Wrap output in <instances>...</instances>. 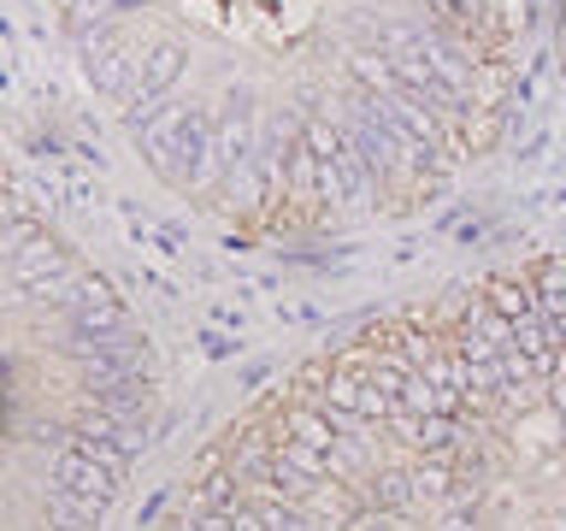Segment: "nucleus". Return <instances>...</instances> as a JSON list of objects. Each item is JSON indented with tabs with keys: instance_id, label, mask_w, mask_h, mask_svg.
I'll use <instances>...</instances> for the list:
<instances>
[{
	"instance_id": "10",
	"label": "nucleus",
	"mask_w": 566,
	"mask_h": 531,
	"mask_svg": "<svg viewBox=\"0 0 566 531\" xmlns=\"http://www.w3.org/2000/svg\"><path fill=\"white\" fill-rule=\"evenodd\" d=\"M478 290H484V301H490V308L502 313V319H513V325H525V319L537 313V290H531V278H525V272H520V278H513V272L484 278Z\"/></svg>"
},
{
	"instance_id": "15",
	"label": "nucleus",
	"mask_w": 566,
	"mask_h": 531,
	"mask_svg": "<svg viewBox=\"0 0 566 531\" xmlns=\"http://www.w3.org/2000/svg\"><path fill=\"white\" fill-rule=\"evenodd\" d=\"M442 490H449V467L437 455H424V467L413 472V496H442Z\"/></svg>"
},
{
	"instance_id": "18",
	"label": "nucleus",
	"mask_w": 566,
	"mask_h": 531,
	"mask_svg": "<svg viewBox=\"0 0 566 531\" xmlns=\"http://www.w3.org/2000/svg\"><path fill=\"white\" fill-rule=\"evenodd\" d=\"M431 531H478V520H472V513H442Z\"/></svg>"
},
{
	"instance_id": "17",
	"label": "nucleus",
	"mask_w": 566,
	"mask_h": 531,
	"mask_svg": "<svg viewBox=\"0 0 566 531\" xmlns=\"http://www.w3.org/2000/svg\"><path fill=\"white\" fill-rule=\"evenodd\" d=\"M201 348L212 354V361H224V354L237 348V343H230V336H219V331H201Z\"/></svg>"
},
{
	"instance_id": "1",
	"label": "nucleus",
	"mask_w": 566,
	"mask_h": 531,
	"mask_svg": "<svg viewBox=\"0 0 566 531\" xmlns=\"http://www.w3.org/2000/svg\"><path fill=\"white\" fill-rule=\"evenodd\" d=\"M254 154H260V118H254V106H248V88H230V106L219 113V131H212V148L207 159L189 171V195H212V189H224V177L237 171V166H254Z\"/></svg>"
},
{
	"instance_id": "11",
	"label": "nucleus",
	"mask_w": 566,
	"mask_h": 531,
	"mask_svg": "<svg viewBox=\"0 0 566 531\" xmlns=\"http://www.w3.org/2000/svg\"><path fill=\"white\" fill-rule=\"evenodd\" d=\"M371 449H378V431L336 437V449H331V478H336V485H354V478H366V472H371Z\"/></svg>"
},
{
	"instance_id": "2",
	"label": "nucleus",
	"mask_w": 566,
	"mask_h": 531,
	"mask_svg": "<svg viewBox=\"0 0 566 531\" xmlns=\"http://www.w3.org/2000/svg\"><path fill=\"white\" fill-rule=\"evenodd\" d=\"M184 65H189L184 42H154L148 48L142 77H136V95H130V106H124V124H130V131H142L148 118H159V106H166V95L177 88V77H184Z\"/></svg>"
},
{
	"instance_id": "7",
	"label": "nucleus",
	"mask_w": 566,
	"mask_h": 531,
	"mask_svg": "<svg viewBox=\"0 0 566 531\" xmlns=\"http://www.w3.org/2000/svg\"><path fill=\"white\" fill-rule=\"evenodd\" d=\"M53 485L71 490V496H83V502L113 508V496H118L124 478H113L95 455H83V449H60V460H53Z\"/></svg>"
},
{
	"instance_id": "20",
	"label": "nucleus",
	"mask_w": 566,
	"mask_h": 531,
	"mask_svg": "<svg viewBox=\"0 0 566 531\" xmlns=\"http://www.w3.org/2000/svg\"><path fill=\"white\" fill-rule=\"evenodd\" d=\"M18 531H48V525H18Z\"/></svg>"
},
{
	"instance_id": "6",
	"label": "nucleus",
	"mask_w": 566,
	"mask_h": 531,
	"mask_svg": "<svg viewBox=\"0 0 566 531\" xmlns=\"http://www.w3.org/2000/svg\"><path fill=\"white\" fill-rule=\"evenodd\" d=\"M189 113H195V101H189V106H159V118H148V124L136 131L142 154H148V166H154L159 177H171V184H177V148H184Z\"/></svg>"
},
{
	"instance_id": "12",
	"label": "nucleus",
	"mask_w": 566,
	"mask_h": 531,
	"mask_svg": "<svg viewBox=\"0 0 566 531\" xmlns=\"http://www.w3.org/2000/svg\"><path fill=\"white\" fill-rule=\"evenodd\" d=\"M336 171H343V184H348V207H371V201H378V166H371L354 142H343Z\"/></svg>"
},
{
	"instance_id": "4",
	"label": "nucleus",
	"mask_w": 566,
	"mask_h": 531,
	"mask_svg": "<svg viewBox=\"0 0 566 531\" xmlns=\"http://www.w3.org/2000/svg\"><path fill=\"white\" fill-rule=\"evenodd\" d=\"M71 361H113L124 372H154V343H148V331H113V336H71L65 343Z\"/></svg>"
},
{
	"instance_id": "9",
	"label": "nucleus",
	"mask_w": 566,
	"mask_h": 531,
	"mask_svg": "<svg viewBox=\"0 0 566 531\" xmlns=\"http://www.w3.org/2000/svg\"><path fill=\"white\" fill-rule=\"evenodd\" d=\"M272 425H277V437H295V442H307V449H318V455L336 449V425L325 419V407H313V402H283V414Z\"/></svg>"
},
{
	"instance_id": "14",
	"label": "nucleus",
	"mask_w": 566,
	"mask_h": 531,
	"mask_svg": "<svg viewBox=\"0 0 566 531\" xmlns=\"http://www.w3.org/2000/svg\"><path fill=\"white\" fill-rule=\"evenodd\" d=\"M371 502L389 508V513H407V508H413V478H407V472H384L378 490H371Z\"/></svg>"
},
{
	"instance_id": "19",
	"label": "nucleus",
	"mask_w": 566,
	"mask_h": 531,
	"mask_svg": "<svg viewBox=\"0 0 566 531\" xmlns=\"http://www.w3.org/2000/svg\"><path fill=\"white\" fill-rule=\"evenodd\" d=\"M60 7H65V12H77V7H83V0H60Z\"/></svg>"
},
{
	"instance_id": "8",
	"label": "nucleus",
	"mask_w": 566,
	"mask_h": 531,
	"mask_svg": "<svg viewBox=\"0 0 566 531\" xmlns=\"http://www.w3.org/2000/svg\"><path fill=\"white\" fill-rule=\"evenodd\" d=\"M230 472L242 478V485H260V478H272V460H277V425H242V431H230Z\"/></svg>"
},
{
	"instance_id": "16",
	"label": "nucleus",
	"mask_w": 566,
	"mask_h": 531,
	"mask_svg": "<svg viewBox=\"0 0 566 531\" xmlns=\"http://www.w3.org/2000/svg\"><path fill=\"white\" fill-rule=\"evenodd\" d=\"M65 195H71V201H77V207L101 201V189H95V184H83V177H71V184H65Z\"/></svg>"
},
{
	"instance_id": "13",
	"label": "nucleus",
	"mask_w": 566,
	"mask_h": 531,
	"mask_svg": "<svg viewBox=\"0 0 566 531\" xmlns=\"http://www.w3.org/2000/svg\"><path fill=\"white\" fill-rule=\"evenodd\" d=\"M318 171H325V159L307 148V136L290 142V201H318Z\"/></svg>"
},
{
	"instance_id": "5",
	"label": "nucleus",
	"mask_w": 566,
	"mask_h": 531,
	"mask_svg": "<svg viewBox=\"0 0 566 531\" xmlns=\"http://www.w3.org/2000/svg\"><path fill=\"white\" fill-rule=\"evenodd\" d=\"M77 53H83V71H88V83H95L101 95H136L130 88V53H124L101 24L88 35H77Z\"/></svg>"
},
{
	"instance_id": "3",
	"label": "nucleus",
	"mask_w": 566,
	"mask_h": 531,
	"mask_svg": "<svg viewBox=\"0 0 566 531\" xmlns=\"http://www.w3.org/2000/svg\"><path fill=\"white\" fill-rule=\"evenodd\" d=\"M65 319H71V336H113V331H130V313L124 301L113 295V283L101 272H83L77 295L65 301Z\"/></svg>"
}]
</instances>
